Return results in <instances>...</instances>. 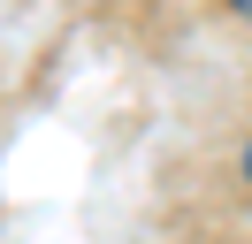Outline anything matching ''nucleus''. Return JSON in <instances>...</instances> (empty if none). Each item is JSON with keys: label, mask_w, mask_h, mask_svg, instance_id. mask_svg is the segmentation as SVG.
Instances as JSON below:
<instances>
[{"label": "nucleus", "mask_w": 252, "mask_h": 244, "mask_svg": "<svg viewBox=\"0 0 252 244\" xmlns=\"http://www.w3.org/2000/svg\"><path fill=\"white\" fill-rule=\"evenodd\" d=\"M245 183H252V145H245Z\"/></svg>", "instance_id": "obj_1"}]
</instances>
